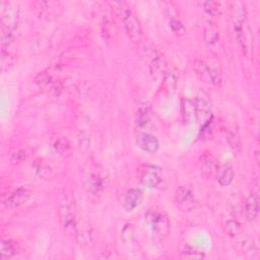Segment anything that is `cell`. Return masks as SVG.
<instances>
[{"instance_id":"obj_1","label":"cell","mask_w":260,"mask_h":260,"mask_svg":"<svg viewBox=\"0 0 260 260\" xmlns=\"http://www.w3.org/2000/svg\"><path fill=\"white\" fill-rule=\"evenodd\" d=\"M231 14L235 35L242 53L247 58L253 56V35L248 25L247 11L241 1L231 3Z\"/></svg>"},{"instance_id":"obj_2","label":"cell","mask_w":260,"mask_h":260,"mask_svg":"<svg viewBox=\"0 0 260 260\" xmlns=\"http://www.w3.org/2000/svg\"><path fill=\"white\" fill-rule=\"evenodd\" d=\"M111 6L122 21L129 39L134 43H142L144 36L143 27L134 10L124 1L111 2Z\"/></svg>"},{"instance_id":"obj_3","label":"cell","mask_w":260,"mask_h":260,"mask_svg":"<svg viewBox=\"0 0 260 260\" xmlns=\"http://www.w3.org/2000/svg\"><path fill=\"white\" fill-rule=\"evenodd\" d=\"M145 220L152 229L153 235L160 241H164L170 233L171 223L169 217L158 207H152L145 215Z\"/></svg>"},{"instance_id":"obj_4","label":"cell","mask_w":260,"mask_h":260,"mask_svg":"<svg viewBox=\"0 0 260 260\" xmlns=\"http://www.w3.org/2000/svg\"><path fill=\"white\" fill-rule=\"evenodd\" d=\"M196 75L205 83L220 88L223 83V76L219 69L201 59H196L193 63Z\"/></svg>"},{"instance_id":"obj_5","label":"cell","mask_w":260,"mask_h":260,"mask_svg":"<svg viewBox=\"0 0 260 260\" xmlns=\"http://www.w3.org/2000/svg\"><path fill=\"white\" fill-rule=\"evenodd\" d=\"M59 219L62 228L67 233H75L76 227H77V220H76V214L74 205L73 204V201L69 200L68 198H64L60 201L59 204Z\"/></svg>"},{"instance_id":"obj_6","label":"cell","mask_w":260,"mask_h":260,"mask_svg":"<svg viewBox=\"0 0 260 260\" xmlns=\"http://www.w3.org/2000/svg\"><path fill=\"white\" fill-rule=\"evenodd\" d=\"M144 54L149 60L150 74L155 77H162L168 69V66L161 52L151 45H146L144 47Z\"/></svg>"},{"instance_id":"obj_7","label":"cell","mask_w":260,"mask_h":260,"mask_svg":"<svg viewBox=\"0 0 260 260\" xmlns=\"http://www.w3.org/2000/svg\"><path fill=\"white\" fill-rule=\"evenodd\" d=\"M193 101L196 110L197 121L202 124L206 123L207 121L212 119L213 104L210 96L203 91H199Z\"/></svg>"},{"instance_id":"obj_8","label":"cell","mask_w":260,"mask_h":260,"mask_svg":"<svg viewBox=\"0 0 260 260\" xmlns=\"http://www.w3.org/2000/svg\"><path fill=\"white\" fill-rule=\"evenodd\" d=\"M175 202L178 209L183 213L192 212L196 206V201L191 188L180 186L175 192Z\"/></svg>"},{"instance_id":"obj_9","label":"cell","mask_w":260,"mask_h":260,"mask_svg":"<svg viewBox=\"0 0 260 260\" xmlns=\"http://www.w3.org/2000/svg\"><path fill=\"white\" fill-rule=\"evenodd\" d=\"M32 7L36 14L43 20H52L60 13L61 5L56 1H36Z\"/></svg>"},{"instance_id":"obj_10","label":"cell","mask_w":260,"mask_h":260,"mask_svg":"<svg viewBox=\"0 0 260 260\" xmlns=\"http://www.w3.org/2000/svg\"><path fill=\"white\" fill-rule=\"evenodd\" d=\"M158 170L159 168L154 166H144L140 175L141 184L149 189L158 188L162 183V178L159 175Z\"/></svg>"},{"instance_id":"obj_11","label":"cell","mask_w":260,"mask_h":260,"mask_svg":"<svg viewBox=\"0 0 260 260\" xmlns=\"http://www.w3.org/2000/svg\"><path fill=\"white\" fill-rule=\"evenodd\" d=\"M180 114H181V120L185 125L193 124L195 121H197L196 118V110L194 101L190 98L183 97L180 101Z\"/></svg>"},{"instance_id":"obj_12","label":"cell","mask_w":260,"mask_h":260,"mask_svg":"<svg viewBox=\"0 0 260 260\" xmlns=\"http://www.w3.org/2000/svg\"><path fill=\"white\" fill-rule=\"evenodd\" d=\"M136 146L146 152L154 153L160 149V142L157 136L148 132H143L136 136Z\"/></svg>"},{"instance_id":"obj_13","label":"cell","mask_w":260,"mask_h":260,"mask_svg":"<svg viewBox=\"0 0 260 260\" xmlns=\"http://www.w3.org/2000/svg\"><path fill=\"white\" fill-rule=\"evenodd\" d=\"M30 196L31 192L27 188L20 187L14 190L12 193L9 194V196H7L6 199L3 200V204L7 209H15V207H19L26 203Z\"/></svg>"},{"instance_id":"obj_14","label":"cell","mask_w":260,"mask_h":260,"mask_svg":"<svg viewBox=\"0 0 260 260\" xmlns=\"http://www.w3.org/2000/svg\"><path fill=\"white\" fill-rule=\"evenodd\" d=\"M144 198V193L142 190L140 189H130L127 191L125 197H124V202L123 206L127 213H132L136 207L140 205L143 201Z\"/></svg>"},{"instance_id":"obj_15","label":"cell","mask_w":260,"mask_h":260,"mask_svg":"<svg viewBox=\"0 0 260 260\" xmlns=\"http://www.w3.org/2000/svg\"><path fill=\"white\" fill-rule=\"evenodd\" d=\"M216 177L218 180V183L223 187L229 186L235 177V172L231 165L224 164L222 166H219L217 172H216Z\"/></svg>"},{"instance_id":"obj_16","label":"cell","mask_w":260,"mask_h":260,"mask_svg":"<svg viewBox=\"0 0 260 260\" xmlns=\"http://www.w3.org/2000/svg\"><path fill=\"white\" fill-rule=\"evenodd\" d=\"M199 168L202 173V175L210 177L213 174H216V172L219 168V165L216 159L211 154H202L199 159Z\"/></svg>"},{"instance_id":"obj_17","label":"cell","mask_w":260,"mask_h":260,"mask_svg":"<svg viewBox=\"0 0 260 260\" xmlns=\"http://www.w3.org/2000/svg\"><path fill=\"white\" fill-rule=\"evenodd\" d=\"M259 214V197L257 193H251L245 202V215L248 221H255Z\"/></svg>"},{"instance_id":"obj_18","label":"cell","mask_w":260,"mask_h":260,"mask_svg":"<svg viewBox=\"0 0 260 260\" xmlns=\"http://www.w3.org/2000/svg\"><path fill=\"white\" fill-rule=\"evenodd\" d=\"M52 148L54 149V150L58 154L62 155V157L69 154V152L72 150L71 143H69V141L65 136L62 135H56L53 138V141H52Z\"/></svg>"},{"instance_id":"obj_19","label":"cell","mask_w":260,"mask_h":260,"mask_svg":"<svg viewBox=\"0 0 260 260\" xmlns=\"http://www.w3.org/2000/svg\"><path fill=\"white\" fill-rule=\"evenodd\" d=\"M162 79H163L165 90L169 94H174L176 92L177 83H178V79H177L176 74L173 72L172 69L168 68L167 71L164 73V74L162 75Z\"/></svg>"},{"instance_id":"obj_20","label":"cell","mask_w":260,"mask_h":260,"mask_svg":"<svg viewBox=\"0 0 260 260\" xmlns=\"http://www.w3.org/2000/svg\"><path fill=\"white\" fill-rule=\"evenodd\" d=\"M85 188L86 190H88L89 193L93 195H97L102 191V189L104 188V180L100 175L92 174L89 177V179L86 180Z\"/></svg>"},{"instance_id":"obj_21","label":"cell","mask_w":260,"mask_h":260,"mask_svg":"<svg viewBox=\"0 0 260 260\" xmlns=\"http://www.w3.org/2000/svg\"><path fill=\"white\" fill-rule=\"evenodd\" d=\"M227 143L235 152H240L242 149L241 136L236 127H231L227 132Z\"/></svg>"},{"instance_id":"obj_22","label":"cell","mask_w":260,"mask_h":260,"mask_svg":"<svg viewBox=\"0 0 260 260\" xmlns=\"http://www.w3.org/2000/svg\"><path fill=\"white\" fill-rule=\"evenodd\" d=\"M136 124L142 129H148L151 125V117L150 112L147 106H142L138 110L137 118H136Z\"/></svg>"},{"instance_id":"obj_23","label":"cell","mask_w":260,"mask_h":260,"mask_svg":"<svg viewBox=\"0 0 260 260\" xmlns=\"http://www.w3.org/2000/svg\"><path fill=\"white\" fill-rule=\"evenodd\" d=\"M204 40L209 45H215L219 41V30L212 21L207 23L204 28Z\"/></svg>"},{"instance_id":"obj_24","label":"cell","mask_w":260,"mask_h":260,"mask_svg":"<svg viewBox=\"0 0 260 260\" xmlns=\"http://www.w3.org/2000/svg\"><path fill=\"white\" fill-rule=\"evenodd\" d=\"M74 235H75V238H76L78 243H80L82 245H86L92 241L93 231L89 227H83V226L80 227L79 223H77V227H76Z\"/></svg>"},{"instance_id":"obj_25","label":"cell","mask_w":260,"mask_h":260,"mask_svg":"<svg viewBox=\"0 0 260 260\" xmlns=\"http://www.w3.org/2000/svg\"><path fill=\"white\" fill-rule=\"evenodd\" d=\"M34 169H35V172H36L40 177H42L44 179H51V178L54 177L53 169H52L48 164L44 163L41 160L35 162Z\"/></svg>"},{"instance_id":"obj_26","label":"cell","mask_w":260,"mask_h":260,"mask_svg":"<svg viewBox=\"0 0 260 260\" xmlns=\"http://www.w3.org/2000/svg\"><path fill=\"white\" fill-rule=\"evenodd\" d=\"M17 253L16 245L12 240L3 239L1 241V258L8 259L13 257Z\"/></svg>"},{"instance_id":"obj_27","label":"cell","mask_w":260,"mask_h":260,"mask_svg":"<svg viewBox=\"0 0 260 260\" xmlns=\"http://www.w3.org/2000/svg\"><path fill=\"white\" fill-rule=\"evenodd\" d=\"M34 81H35V83L37 84L38 88H40V89L50 88L52 83H53V79H52V76L47 72L39 73L36 76H35Z\"/></svg>"},{"instance_id":"obj_28","label":"cell","mask_w":260,"mask_h":260,"mask_svg":"<svg viewBox=\"0 0 260 260\" xmlns=\"http://www.w3.org/2000/svg\"><path fill=\"white\" fill-rule=\"evenodd\" d=\"M180 255L185 259H202L205 257V254L192 246L186 245L181 248Z\"/></svg>"},{"instance_id":"obj_29","label":"cell","mask_w":260,"mask_h":260,"mask_svg":"<svg viewBox=\"0 0 260 260\" xmlns=\"http://www.w3.org/2000/svg\"><path fill=\"white\" fill-rule=\"evenodd\" d=\"M242 249H243L244 253L252 258H256L258 256V248L253 239H246L242 243Z\"/></svg>"},{"instance_id":"obj_30","label":"cell","mask_w":260,"mask_h":260,"mask_svg":"<svg viewBox=\"0 0 260 260\" xmlns=\"http://www.w3.org/2000/svg\"><path fill=\"white\" fill-rule=\"evenodd\" d=\"M120 238L124 243H130L135 238V227L131 223H127L121 231Z\"/></svg>"},{"instance_id":"obj_31","label":"cell","mask_w":260,"mask_h":260,"mask_svg":"<svg viewBox=\"0 0 260 260\" xmlns=\"http://www.w3.org/2000/svg\"><path fill=\"white\" fill-rule=\"evenodd\" d=\"M226 231L231 237H236L241 232V224L238 221L230 219L226 223Z\"/></svg>"},{"instance_id":"obj_32","label":"cell","mask_w":260,"mask_h":260,"mask_svg":"<svg viewBox=\"0 0 260 260\" xmlns=\"http://www.w3.org/2000/svg\"><path fill=\"white\" fill-rule=\"evenodd\" d=\"M202 6L204 12L211 17H215L220 10V4L216 1H205L202 3Z\"/></svg>"},{"instance_id":"obj_33","label":"cell","mask_w":260,"mask_h":260,"mask_svg":"<svg viewBox=\"0 0 260 260\" xmlns=\"http://www.w3.org/2000/svg\"><path fill=\"white\" fill-rule=\"evenodd\" d=\"M169 26L171 30L177 35H183L185 33V28L183 24L180 22V20L176 19V17H172V19L170 20Z\"/></svg>"},{"instance_id":"obj_34","label":"cell","mask_w":260,"mask_h":260,"mask_svg":"<svg viewBox=\"0 0 260 260\" xmlns=\"http://www.w3.org/2000/svg\"><path fill=\"white\" fill-rule=\"evenodd\" d=\"M27 158L26 151L23 149H19L12 153L11 155V163L12 164H21L23 163Z\"/></svg>"},{"instance_id":"obj_35","label":"cell","mask_w":260,"mask_h":260,"mask_svg":"<svg viewBox=\"0 0 260 260\" xmlns=\"http://www.w3.org/2000/svg\"><path fill=\"white\" fill-rule=\"evenodd\" d=\"M49 89H50L51 94L53 95L54 97H59L62 94L63 86H62L61 82H53Z\"/></svg>"}]
</instances>
